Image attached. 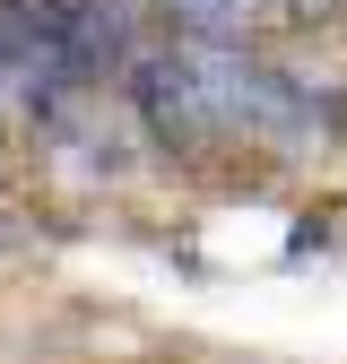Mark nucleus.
Wrapping results in <instances>:
<instances>
[{"mask_svg": "<svg viewBox=\"0 0 347 364\" xmlns=\"http://www.w3.org/2000/svg\"><path fill=\"white\" fill-rule=\"evenodd\" d=\"M165 18V35H191V43H252L269 26V0H148Z\"/></svg>", "mask_w": 347, "mask_h": 364, "instance_id": "f03ea898", "label": "nucleus"}, {"mask_svg": "<svg viewBox=\"0 0 347 364\" xmlns=\"http://www.w3.org/2000/svg\"><path fill=\"white\" fill-rule=\"evenodd\" d=\"M139 61V0H0V78L26 113L122 87Z\"/></svg>", "mask_w": 347, "mask_h": 364, "instance_id": "f257e3e1", "label": "nucleus"}, {"mask_svg": "<svg viewBox=\"0 0 347 364\" xmlns=\"http://www.w3.org/2000/svg\"><path fill=\"white\" fill-rule=\"evenodd\" d=\"M330 243V217H295V235H287V260H304V252H321Z\"/></svg>", "mask_w": 347, "mask_h": 364, "instance_id": "7ed1b4c3", "label": "nucleus"}]
</instances>
